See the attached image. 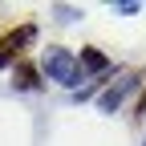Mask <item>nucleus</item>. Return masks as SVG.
Returning <instances> with one entry per match:
<instances>
[{
  "mask_svg": "<svg viewBox=\"0 0 146 146\" xmlns=\"http://www.w3.org/2000/svg\"><path fill=\"white\" fill-rule=\"evenodd\" d=\"M41 73H45L49 81L65 85V89H77V81H85V73H81L77 57H73L69 49H61V45H49V49H45V57H41Z\"/></svg>",
  "mask_w": 146,
  "mask_h": 146,
  "instance_id": "1",
  "label": "nucleus"
},
{
  "mask_svg": "<svg viewBox=\"0 0 146 146\" xmlns=\"http://www.w3.org/2000/svg\"><path fill=\"white\" fill-rule=\"evenodd\" d=\"M142 77H146V73H138V69H126L122 77H118V85H110L106 94H102V102H98V106L106 110V114H114V110H118V106H122V102H126V98H130L134 89L142 85Z\"/></svg>",
  "mask_w": 146,
  "mask_h": 146,
  "instance_id": "2",
  "label": "nucleus"
},
{
  "mask_svg": "<svg viewBox=\"0 0 146 146\" xmlns=\"http://www.w3.org/2000/svg\"><path fill=\"white\" fill-rule=\"evenodd\" d=\"M33 41H36V29H33V25H21V29H12L0 45L8 49V57H12V61H25V49H29Z\"/></svg>",
  "mask_w": 146,
  "mask_h": 146,
  "instance_id": "3",
  "label": "nucleus"
},
{
  "mask_svg": "<svg viewBox=\"0 0 146 146\" xmlns=\"http://www.w3.org/2000/svg\"><path fill=\"white\" fill-rule=\"evenodd\" d=\"M12 85L16 89H41V65H33L29 57L12 65Z\"/></svg>",
  "mask_w": 146,
  "mask_h": 146,
  "instance_id": "4",
  "label": "nucleus"
},
{
  "mask_svg": "<svg viewBox=\"0 0 146 146\" xmlns=\"http://www.w3.org/2000/svg\"><path fill=\"white\" fill-rule=\"evenodd\" d=\"M77 65H81V73H94V77H106V73H110V57L102 49H81Z\"/></svg>",
  "mask_w": 146,
  "mask_h": 146,
  "instance_id": "5",
  "label": "nucleus"
}]
</instances>
